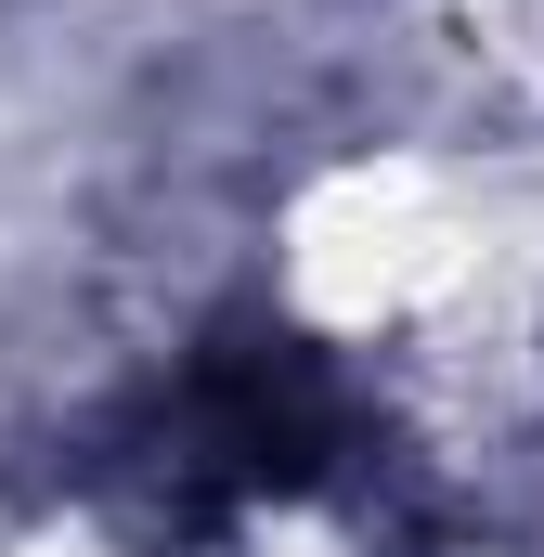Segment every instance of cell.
I'll list each match as a JSON object with an SVG mask.
<instances>
[{
	"mask_svg": "<svg viewBox=\"0 0 544 557\" xmlns=\"http://www.w3.org/2000/svg\"><path fill=\"white\" fill-rule=\"evenodd\" d=\"M363 403L350 376L272 324V311H234L208 324L131 416H104L91 441V480H131L169 532H208V519H260V506H311L363 467Z\"/></svg>",
	"mask_w": 544,
	"mask_h": 557,
	"instance_id": "cell-1",
	"label": "cell"
}]
</instances>
